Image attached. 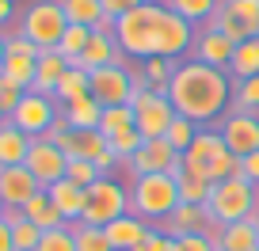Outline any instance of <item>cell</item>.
Here are the masks:
<instances>
[{
    "instance_id": "4316f807",
    "label": "cell",
    "mask_w": 259,
    "mask_h": 251,
    "mask_svg": "<svg viewBox=\"0 0 259 251\" xmlns=\"http://www.w3.org/2000/svg\"><path fill=\"white\" fill-rule=\"evenodd\" d=\"M160 4L176 16H183L191 27H206L221 8V0H160Z\"/></svg>"
},
{
    "instance_id": "2e32d148",
    "label": "cell",
    "mask_w": 259,
    "mask_h": 251,
    "mask_svg": "<svg viewBox=\"0 0 259 251\" xmlns=\"http://www.w3.org/2000/svg\"><path fill=\"white\" fill-rule=\"evenodd\" d=\"M179 156H183V153H176L164 137H156V141H145L138 153L130 156V160H126V171H130V179L156 175V171H171V164H176Z\"/></svg>"
},
{
    "instance_id": "f6af8a7d",
    "label": "cell",
    "mask_w": 259,
    "mask_h": 251,
    "mask_svg": "<svg viewBox=\"0 0 259 251\" xmlns=\"http://www.w3.org/2000/svg\"><path fill=\"white\" fill-rule=\"evenodd\" d=\"M168 240H171V236L164 232L160 225H153V228L145 232V240H141V243H138L134 251H164V247H168Z\"/></svg>"
},
{
    "instance_id": "3957f363",
    "label": "cell",
    "mask_w": 259,
    "mask_h": 251,
    "mask_svg": "<svg viewBox=\"0 0 259 251\" xmlns=\"http://www.w3.org/2000/svg\"><path fill=\"white\" fill-rule=\"evenodd\" d=\"M206 210H210V217H213L218 228L236 225V221H251L255 210H259V186L248 183V179L236 171V175L213 183V194H210V202H206Z\"/></svg>"
},
{
    "instance_id": "83f0119b",
    "label": "cell",
    "mask_w": 259,
    "mask_h": 251,
    "mask_svg": "<svg viewBox=\"0 0 259 251\" xmlns=\"http://www.w3.org/2000/svg\"><path fill=\"white\" fill-rule=\"evenodd\" d=\"M233 80H248V76H259V34L255 38H244L240 46L233 49V61L225 69Z\"/></svg>"
},
{
    "instance_id": "ba28073f",
    "label": "cell",
    "mask_w": 259,
    "mask_h": 251,
    "mask_svg": "<svg viewBox=\"0 0 259 251\" xmlns=\"http://www.w3.org/2000/svg\"><path fill=\"white\" fill-rule=\"evenodd\" d=\"M134 122H138V133L145 141H156L168 133V126L179 118L176 107H171L168 91H153V88H141L138 95H134Z\"/></svg>"
},
{
    "instance_id": "f907efd6",
    "label": "cell",
    "mask_w": 259,
    "mask_h": 251,
    "mask_svg": "<svg viewBox=\"0 0 259 251\" xmlns=\"http://www.w3.org/2000/svg\"><path fill=\"white\" fill-rule=\"evenodd\" d=\"M69 130H73V126H69V118H65V114H57L46 137H50V141H61V137H65V133H69Z\"/></svg>"
},
{
    "instance_id": "7bdbcfd3",
    "label": "cell",
    "mask_w": 259,
    "mask_h": 251,
    "mask_svg": "<svg viewBox=\"0 0 259 251\" xmlns=\"http://www.w3.org/2000/svg\"><path fill=\"white\" fill-rule=\"evenodd\" d=\"M65 179L88 190V186L96 183V179H103V175H99V168H96L92 160H69V168H65Z\"/></svg>"
},
{
    "instance_id": "5bb4252c",
    "label": "cell",
    "mask_w": 259,
    "mask_h": 251,
    "mask_svg": "<svg viewBox=\"0 0 259 251\" xmlns=\"http://www.w3.org/2000/svg\"><path fill=\"white\" fill-rule=\"evenodd\" d=\"M38 54L42 49L34 46L31 38H23V34H8V57H4V69H0V76H8L12 84H19V88L31 91L34 84V69H38Z\"/></svg>"
},
{
    "instance_id": "6f0895ef",
    "label": "cell",
    "mask_w": 259,
    "mask_h": 251,
    "mask_svg": "<svg viewBox=\"0 0 259 251\" xmlns=\"http://www.w3.org/2000/svg\"><path fill=\"white\" fill-rule=\"evenodd\" d=\"M4 210H8V206H4V202H0V221H4Z\"/></svg>"
},
{
    "instance_id": "7a4b0ae2",
    "label": "cell",
    "mask_w": 259,
    "mask_h": 251,
    "mask_svg": "<svg viewBox=\"0 0 259 251\" xmlns=\"http://www.w3.org/2000/svg\"><path fill=\"white\" fill-rule=\"evenodd\" d=\"M183 160H187V171H194L206 183H221V179L236 175V168H240V156L229 153L218 126H202L198 137L191 141V148L183 153Z\"/></svg>"
},
{
    "instance_id": "d4e9b609",
    "label": "cell",
    "mask_w": 259,
    "mask_h": 251,
    "mask_svg": "<svg viewBox=\"0 0 259 251\" xmlns=\"http://www.w3.org/2000/svg\"><path fill=\"white\" fill-rule=\"evenodd\" d=\"M213 240H218V251H259V232L251 221H236V225L218 228Z\"/></svg>"
},
{
    "instance_id": "484cf974",
    "label": "cell",
    "mask_w": 259,
    "mask_h": 251,
    "mask_svg": "<svg viewBox=\"0 0 259 251\" xmlns=\"http://www.w3.org/2000/svg\"><path fill=\"white\" fill-rule=\"evenodd\" d=\"M84 95H92V73L80 69V65H69V73L61 76V84H57V91H54L57 107H69V103H76V99H84Z\"/></svg>"
},
{
    "instance_id": "d590c367",
    "label": "cell",
    "mask_w": 259,
    "mask_h": 251,
    "mask_svg": "<svg viewBox=\"0 0 259 251\" xmlns=\"http://www.w3.org/2000/svg\"><path fill=\"white\" fill-rule=\"evenodd\" d=\"M198 130H202L198 122H191V118H183V114H179V118H176V122L168 126L164 141H168V145L176 148V153H187V148H191V141L198 137Z\"/></svg>"
},
{
    "instance_id": "11a10c76",
    "label": "cell",
    "mask_w": 259,
    "mask_h": 251,
    "mask_svg": "<svg viewBox=\"0 0 259 251\" xmlns=\"http://www.w3.org/2000/svg\"><path fill=\"white\" fill-rule=\"evenodd\" d=\"M164 251H179V243H176V240H168V247H164Z\"/></svg>"
},
{
    "instance_id": "9a60e30c",
    "label": "cell",
    "mask_w": 259,
    "mask_h": 251,
    "mask_svg": "<svg viewBox=\"0 0 259 251\" xmlns=\"http://www.w3.org/2000/svg\"><path fill=\"white\" fill-rule=\"evenodd\" d=\"M160 228L171 236V240H179V236H213L218 232V225H213V217H210L206 206H187V202H179L176 210L160 221Z\"/></svg>"
},
{
    "instance_id": "c3c4849f",
    "label": "cell",
    "mask_w": 259,
    "mask_h": 251,
    "mask_svg": "<svg viewBox=\"0 0 259 251\" xmlns=\"http://www.w3.org/2000/svg\"><path fill=\"white\" fill-rule=\"evenodd\" d=\"M236 171H240V175L248 179V183H255V186H259V153L240 156V168H236Z\"/></svg>"
},
{
    "instance_id": "4fadbf2b",
    "label": "cell",
    "mask_w": 259,
    "mask_h": 251,
    "mask_svg": "<svg viewBox=\"0 0 259 251\" xmlns=\"http://www.w3.org/2000/svg\"><path fill=\"white\" fill-rule=\"evenodd\" d=\"M221 137H225L229 153L233 156H251L259 153V114L251 111H229L225 118L218 122Z\"/></svg>"
},
{
    "instance_id": "9c48e42d",
    "label": "cell",
    "mask_w": 259,
    "mask_h": 251,
    "mask_svg": "<svg viewBox=\"0 0 259 251\" xmlns=\"http://www.w3.org/2000/svg\"><path fill=\"white\" fill-rule=\"evenodd\" d=\"M92 95L103 107H126L138 95V80H134V69L126 61H114V65H103L92 73Z\"/></svg>"
},
{
    "instance_id": "ffe728a7",
    "label": "cell",
    "mask_w": 259,
    "mask_h": 251,
    "mask_svg": "<svg viewBox=\"0 0 259 251\" xmlns=\"http://www.w3.org/2000/svg\"><path fill=\"white\" fill-rule=\"evenodd\" d=\"M46 194H50V202L57 206V213L65 217V225H80V217H84V198H88V190H84V186L61 179V183L50 186Z\"/></svg>"
},
{
    "instance_id": "277c9868",
    "label": "cell",
    "mask_w": 259,
    "mask_h": 251,
    "mask_svg": "<svg viewBox=\"0 0 259 251\" xmlns=\"http://www.w3.org/2000/svg\"><path fill=\"white\" fill-rule=\"evenodd\" d=\"M179 206V183L168 171L130 179V213H138L149 225H160L171 210Z\"/></svg>"
},
{
    "instance_id": "f35d334b",
    "label": "cell",
    "mask_w": 259,
    "mask_h": 251,
    "mask_svg": "<svg viewBox=\"0 0 259 251\" xmlns=\"http://www.w3.org/2000/svg\"><path fill=\"white\" fill-rule=\"evenodd\" d=\"M73 232H76V251H114L107 232L96 225H73Z\"/></svg>"
},
{
    "instance_id": "e575fe53",
    "label": "cell",
    "mask_w": 259,
    "mask_h": 251,
    "mask_svg": "<svg viewBox=\"0 0 259 251\" xmlns=\"http://www.w3.org/2000/svg\"><path fill=\"white\" fill-rule=\"evenodd\" d=\"M88 38H92V27H69V31L61 34V42H57V54H61L69 65H76L80 54L88 49Z\"/></svg>"
},
{
    "instance_id": "9f6ffc18",
    "label": "cell",
    "mask_w": 259,
    "mask_h": 251,
    "mask_svg": "<svg viewBox=\"0 0 259 251\" xmlns=\"http://www.w3.org/2000/svg\"><path fill=\"white\" fill-rule=\"evenodd\" d=\"M251 225H255V232H259V210H255V217H251Z\"/></svg>"
},
{
    "instance_id": "7dc6e473",
    "label": "cell",
    "mask_w": 259,
    "mask_h": 251,
    "mask_svg": "<svg viewBox=\"0 0 259 251\" xmlns=\"http://www.w3.org/2000/svg\"><path fill=\"white\" fill-rule=\"evenodd\" d=\"M179 251H218V240L213 236H179Z\"/></svg>"
},
{
    "instance_id": "836d02e7",
    "label": "cell",
    "mask_w": 259,
    "mask_h": 251,
    "mask_svg": "<svg viewBox=\"0 0 259 251\" xmlns=\"http://www.w3.org/2000/svg\"><path fill=\"white\" fill-rule=\"evenodd\" d=\"M176 183H179V202H187V206H206L210 194H213V183L198 179L194 171H183Z\"/></svg>"
},
{
    "instance_id": "7402d4cb",
    "label": "cell",
    "mask_w": 259,
    "mask_h": 251,
    "mask_svg": "<svg viewBox=\"0 0 259 251\" xmlns=\"http://www.w3.org/2000/svg\"><path fill=\"white\" fill-rule=\"evenodd\" d=\"M31 141L23 130H19L16 122H0V168H19L27 164V153H31Z\"/></svg>"
},
{
    "instance_id": "44dd1931",
    "label": "cell",
    "mask_w": 259,
    "mask_h": 251,
    "mask_svg": "<svg viewBox=\"0 0 259 251\" xmlns=\"http://www.w3.org/2000/svg\"><path fill=\"white\" fill-rule=\"evenodd\" d=\"M149 228H153V225H149V221H141L138 213H126V217L111 221L103 232H107V240H111V247H114V251H134L141 240H145Z\"/></svg>"
},
{
    "instance_id": "60d3db41",
    "label": "cell",
    "mask_w": 259,
    "mask_h": 251,
    "mask_svg": "<svg viewBox=\"0 0 259 251\" xmlns=\"http://www.w3.org/2000/svg\"><path fill=\"white\" fill-rule=\"evenodd\" d=\"M38 251H76V232H73V225H61V228L42 232Z\"/></svg>"
},
{
    "instance_id": "e0dca14e",
    "label": "cell",
    "mask_w": 259,
    "mask_h": 251,
    "mask_svg": "<svg viewBox=\"0 0 259 251\" xmlns=\"http://www.w3.org/2000/svg\"><path fill=\"white\" fill-rule=\"evenodd\" d=\"M233 42L225 38V34L218 31V27H198V34H194V46H191V57L194 61H202V65H213V69H229V61H233Z\"/></svg>"
},
{
    "instance_id": "ee69618b",
    "label": "cell",
    "mask_w": 259,
    "mask_h": 251,
    "mask_svg": "<svg viewBox=\"0 0 259 251\" xmlns=\"http://www.w3.org/2000/svg\"><path fill=\"white\" fill-rule=\"evenodd\" d=\"M27 88H19V84H12L8 76H0V107H4V114H12L19 103H23Z\"/></svg>"
},
{
    "instance_id": "52a82bcc",
    "label": "cell",
    "mask_w": 259,
    "mask_h": 251,
    "mask_svg": "<svg viewBox=\"0 0 259 251\" xmlns=\"http://www.w3.org/2000/svg\"><path fill=\"white\" fill-rule=\"evenodd\" d=\"M65 31H69V19H65V8L57 0H34L19 16V34L31 38L38 49H57Z\"/></svg>"
},
{
    "instance_id": "8992f818",
    "label": "cell",
    "mask_w": 259,
    "mask_h": 251,
    "mask_svg": "<svg viewBox=\"0 0 259 251\" xmlns=\"http://www.w3.org/2000/svg\"><path fill=\"white\" fill-rule=\"evenodd\" d=\"M130 213V186H122L114 175H103L88 186V198H84V217L80 225H96L107 228L111 221L126 217Z\"/></svg>"
},
{
    "instance_id": "680465c9",
    "label": "cell",
    "mask_w": 259,
    "mask_h": 251,
    "mask_svg": "<svg viewBox=\"0 0 259 251\" xmlns=\"http://www.w3.org/2000/svg\"><path fill=\"white\" fill-rule=\"evenodd\" d=\"M0 122H8V114H4V107H0Z\"/></svg>"
},
{
    "instance_id": "d6986e66",
    "label": "cell",
    "mask_w": 259,
    "mask_h": 251,
    "mask_svg": "<svg viewBox=\"0 0 259 251\" xmlns=\"http://www.w3.org/2000/svg\"><path fill=\"white\" fill-rule=\"evenodd\" d=\"M114 61H130V57L118 49V38H114V34H99V31H92L88 49L80 54V61H76V65L88 69V73H96V69H103V65H114Z\"/></svg>"
},
{
    "instance_id": "f546056e",
    "label": "cell",
    "mask_w": 259,
    "mask_h": 251,
    "mask_svg": "<svg viewBox=\"0 0 259 251\" xmlns=\"http://www.w3.org/2000/svg\"><path fill=\"white\" fill-rule=\"evenodd\" d=\"M23 217L31 221V225H38L42 232H50V228H61V225H65V217L57 213V206L50 202L46 190H38V194H34L31 202L23 206Z\"/></svg>"
},
{
    "instance_id": "8d00e7d4",
    "label": "cell",
    "mask_w": 259,
    "mask_h": 251,
    "mask_svg": "<svg viewBox=\"0 0 259 251\" xmlns=\"http://www.w3.org/2000/svg\"><path fill=\"white\" fill-rule=\"evenodd\" d=\"M233 111H251V114H259V76L233 80Z\"/></svg>"
},
{
    "instance_id": "f1b7e54d",
    "label": "cell",
    "mask_w": 259,
    "mask_h": 251,
    "mask_svg": "<svg viewBox=\"0 0 259 251\" xmlns=\"http://www.w3.org/2000/svg\"><path fill=\"white\" fill-rule=\"evenodd\" d=\"M61 114L69 118V126H73V130H99V118H103V103H99L96 95H84V99H76V103L61 107Z\"/></svg>"
},
{
    "instance_id": "5b68a950",
    "label": "cell",
    "mask_w": 259,
    "mask_h": 251,
    "mask_svg": "<svg viewBox=\"0 0 259 251\" xmlns=\"http://www.w3.org/2000/svg\"><path fill=\"white\" fill-rule=\"evenodd\" d=\"M160 12H164L160 0H149V4H141V8H134L130 16L118 19L114 38H118V49L126 57H138V61H149V57H153V34H156Z\"/></svg>"
},
{
    "instance_id": "816d5d0a",
    "label": "cell",
    "mask_w": 259,
    "mask_h": 251,
    "mask_svg": "<svg viewBox=\"0 0 259 251\" xmlns=\"http://www.w3.org/2000/svg\"><path fill=\"white\" fill-rule=\"evenodd\" d=\"M0 251H16V243H12V225H8V221H0Z\"/></svg>"
},
{
    "instance_id": "db71d44e",
    "label": "cell",
    "mask_w": 259,
    "mask_h": 251,
    "mask_svg": "<svg viewBox=\"0 0 259 251\" xmlns=\"http://www.w3.org/2000/svg\"><path fill=\"white\" fill-rule=\"evenodd\" d=\"M4 57H8V34H0V69H4Z\"/></svg>"
},
{
    "instance_id": "30bf717a",
    "label": "cell",
    "mask_w": 259,
    "mask_h": 251,
    "mask_svg": "<svg viewBox=\"0 0 259 251\" xmlns=\"http://www.w3.org/2000/svg\"><path fill=\"white\" fill-rule=\"evenodd\" d=\"M194 34H198V27H191L183 16H176V12L164 8L160 19H156V34H153V57H168V61H176V57L191 54Z\"/></svg>"
},
{
    "instance_id": "6da1fadb",
    "label": "cell",
    "mask_w": 259,
    "mask_h": 251,
    "mask_svg": "<svg viewBox=\"0 0 259 251\" xmlns=\"http://www.w3.org/2000/svg\"><path fill=\"white\" fill-rule=\"evenodd\" d=\"M168 99L176 114L198 122V126H218L229 111H233V76L225 69L202 65V61H179L176 76L168 84Z\"/></svg>"
},
{
    "instance_id": "ac0fdd59",
    "label": "cell",
    "mask_w": 259,
    "mask_h": 251,
    "mask_svg": "<svg viewBox=\"0 0 259 251\" xmlns=\"http://www.w3.org/2000/svg\"><path fill=\"white\" fill-rule=\"evenodd\" d=\"M38 190H42L38 179H34L23 164H19V168H0V202L8 206V210H23Z\"/></svg>"
},
{
    "instance_id": "1f68e13d",
    "label": "cell",
    "mask_w": 259,
    "mask_h": 251,
    "mask_svg": "<svg viewBox=\"0 0 259 251\" xmlns=\"http://www.w3.org/2000/svg\"><path fill=\"white\" fill-rule=\"evenodd\" d=\"M138 69H141V76H145V84L153 91H168L171 76H176V61H168V57H149Z\"/></svg>"
},
{
    "instance_id": "b9f144b4",
    "label": "cell",
    "mask_w": 259,
    "mask_h": 251,
    "mask_svg": "<svg viewBox=\"0 0 259 251\" xmlns=\"http://www.w3.org/2000/svg\"><path fill=\"white\" fill-rule=\"evenodd\" d=\"M141 145H145V137H141V133H138V130H126V133H114V137H107V148H111V153H114V156H118V160H122V164H126V160H130V156L138 153V148H141Z\"/></svg>"
},
{
    "instance_id": "8fae6325",
    "label": "cell",
    "mask_w": 259,
    "mask_h": 251,
    "mask_svg": "<svg viewBox=\"0 0 259 251\" xmlns=\"http://www.w3.org/2000/svg\"><path fill=\"white\" fill-rule=\"evenodd\" d=\"M23 168L31 171L34 179H38V186H42V190H50L54 183H61V179H65L69 156H65V148L57 145V141H50V137H34Z\"/></svg>"
},
{
    "instance_id": "74e56055",
    "label": "cell",
    "mask_w": 259,
    "mask_h": 251,
    "mask_svg": "<svg viewBox=\"0 0 259 251\" xmlns=\"http://www.w3.org/2000/svg\"><path fill=\"white\" fill-rule=\"evenodd\" d=\"M221 8L236 16L251 34H259V0H221Z\"/></svg>"
},
{
    "instance_id": "4dcf8cb0",
    "label": "cell",
    "mask_w": 259,
    "mask_h": 251,
    "mask_svg": "<svg viewBox=\"0 0 259 251\" xmlns=\"http://www.w3.org/2000/svg\"><path fill=\"white\" fill-rule=\"evenodd\" d=\"M65 8L69 27H92L96 31L99 19H103V0H57Z\"/></svg>"
},
{
    "instance_id": "681fc988",
    "label": "cell",
    "mask_w": 259,
    "mask_h": 251,
    "mask_svg": "<svg viewBox=\"0 0 259 251\" xmlns=\"http://www.w3.org/2000/svg\"><path fill=\"white\" fill-rule=\"evenodd\" d=\"M118 164H122V160H118V156L111 153V148H107V153H99V156H96V168H99V175H111V171L118 168Z\"/></svg>"
},
{
    "instance_id": "603a6c76",
    "label": "cell",
    "mask_w": 259,
    "mask_h": 251,
    "mask_svg": "<svg viewBox=\"0 0 259 251\" xmlns=\"http://www.w3.org/2000/svg\"><path fill=\"white\" fill-rule=\"evenodd\" d=\"M57 145L65 148L69 160H92V164H96L99 153H107V137L99 130H69Z\"/></svg>"
},
{
    "instance_id": "bcb514c9",
    "label": "cell",
    "mask_w": 259,
    "mask_h": 251,
    "mask_svg": "<svg viewBox=\"0 0 259 251\" xmlns=\"http://www.w3.org/2000/svg\"><path fill=\"white\" fill-rule=\"evenodd\" d=\"M141 4H149V0H103V16L122 19V16H130L134 8H141Z\"/></svg>"
},
{
    "instance_id": "cb8c5ba5",
    "label": "cell",
    "mask_w": 259,
    "mask_h": 251,
    "mask_svg": "<svg viewBox=\"0 0 259 251\" xmlns=\"http://www.w3.org/2000/svg\"><path fill=\"white\" fill-rule=\"evenodd\" d=\"M65 73H69V61H65L57 49H42V54H38V69H34L31 91H38V95H54Z\"/></svg>"
},
{
    "instance_id": "d6a6232c",
    "label": "cell",
    "mask_w": 259,
    "mask_h": 251,
    "mask_svg": "<svg viewBox=\"0 0 259 251\" xmlns=\"http://www.w3.org/2000/svg\"><path fill=\"white\" fill-rule=\"evenodd\" d=\"M126 130H138L134 122V107H103V118H99V133L103 137H114V133H126Z\"/></svg>"
},
{
    "instance_id": "f5cc1de1",
    "label": "cell",
    "mask_w": 259,
    "mask_h": 251,
    "mask_svg": "<svg viewBox=\"0 0 259 251\" xmlns=\"http://www.w3.org/2000/svg\"><path fill=\"white\" fill-rule=\"evenodd\" d=\"M12 16H16V0H0V27L8 23Z\"/></svg>"
},
{
    "instance_id": "ab89813d",
    "label": "cell",
    "mask_w": 259,
    "mask_h": 251,
    "mask_svg": "<svg viewBox=\"0 0 259 251\" xmlns=\"http://www.w3.org/2000/svg\"><path fill=\"white\" fill-rule=\"evenodd\" d=\"M12 243H16V251H38L42 243V228L31 225L27 217H19L16 225H12Z\"/></svg>"
},
{
    "instance_id": "7c38bea8",
    "label": "cell",
    "mask_w": 259,
    "mask_h": 251,
    "mask_svg": "<svg viewBox=\"0 0 259 251\" xmlns=\"http://www.w3.org/2000/svg\"><path fill=\"white\" fill-rule=\"evenodd\" d=\"M57 114H61V107H57V99H54V95H38V91H27L23 103H19L16 111L8 114V118L16 122V126L27 133V137H46Z\"/></svg>"
}]
</instances>
